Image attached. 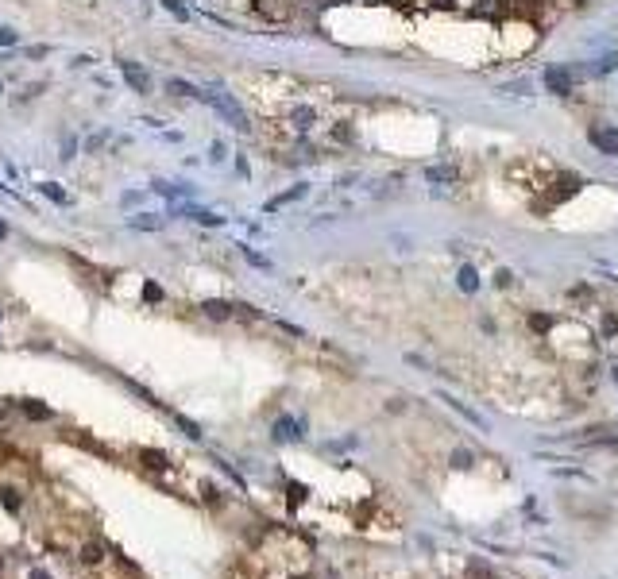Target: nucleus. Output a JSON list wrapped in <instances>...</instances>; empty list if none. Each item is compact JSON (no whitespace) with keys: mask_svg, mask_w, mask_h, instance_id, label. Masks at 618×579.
<instances>
[{"mask_svg":"<svg viewBox=\"0 0 618 579\" xmlns=\"http://www.w3.org/2000/svg\"><path fill=\"white\" fill-rule=\"evenodd\" d=\"M197 101H205V105H213L217 112H221V116L228 120V124H232L236 131H251V124H247V112H244V108H240V105H236V101H232V96H228V93H201V96H197Z\"/></svg>","mask_w":618,"mask_h":579,"instance_id":"obj_1","label":"nucleus"},{"mask_svg":"<svg viewBox=\"0 0 618 579\" xmlns=\"http://www.w3.org/2000/svg\"><path fill=\"white\" fill-rule=\"evenodd\" d=\"M256 12L271 23H286L294 16V0H256Z\"/></svg>","mask_w":618,"mask_h":579,"instance_id":"obj_2","label":"nucleus"},{"mask_svg":"<svg viewBox=\"0 0 618 579\" xmlns=\"http://www.w3.org/2000/svg\"><path fill=\"white\" fill-rule=\"evenodd\" d=\"M120 74H124V81H128L139 96H151V74L139 62H120Z\"/></svg>","mask_w":618,"mask_h":579,"instance_id":"obj_3","label":"nucleus"},{"mask_svg":"<svg viewBox=\"0 0 618 579\" xmlns=\"http://www.w3.org/2000/svg\"><path fill=\"white\" fill-rule=\"evenodd\" d=\"M587 140H591V147L603 151V155H618V128H603V124H595V128L587 131Z\"/></svg>","mask_w":618,"mask_h":579,"instance_id":"obj_4","label":"nucleus"},{"mask_svg":"<svg viewBox=\"0 0 618 579\" xmlns=\"http://www.w3.org/2000/svg\"><path fill=\"white\" fill-rule=\"evenodd\" d=\"M545 89L556 93V96H568L572 93V74H568L565 66H549V70H545Z\"/></svg>","mask_w":618,"mask_h":579,"instance_id":"obj_5","label":"nucleus"},{"mask_svg":"<svg viewBox=\"0 0 618 579\" xmlns=\"http://www.w3.org/2000/svg\"><path fill=\"white\" fill-rule=\"evenodd\" d=\"M201 309H205V317H213V321H228V317H236L232 301H205Z\"/></svg>","mask_w":618,"mask_h":579,"instance_id":"obj_6","label":"nucleus"},{"mask_svg":"<svg viewBox=\"0 0 618 579\" xmlns=\"http://www.w3.org/2000/svg\"><path fill=\"white\" fill-rule=\"evenodd\" d=\"M425 178H429V182H445V185H452V182H456V166H429Z\"/></svg>","mask_w":618,"mask_h":579,"instance_id":"obj_7","label":"nucleus"},{"mask_svg":"<svg viewBox=\"0 0 618 579\" xmlns=\"http://www.w3.org/2000/svg\"><path fill=\"white\" fill-rule=\"evenodd\" d=\"M23 413H27V417H35V421H47V417H51V406H43V402L27 398V402H23Z\"/></svg>","mask_w":618,"mask_h":579,"instance_id":"obj_8","label":"nucleus"},{"mask_svg":"<svg viewBox=\"0 0 618 579\" xmlns=\"http://www.w3.org/2000/svg\"><path fill=\"white\" fill-rule=\"evenodd\" d=\"M290 124H294L298 131H306L309 124H313V108H306V105H301V108H294V112H290Z\"/></svg>","mask_w":618,"mask_h":579,"instance_id":"obj_9","label":"nucleus"},{"mask_svg":"<svg viewBox=\"0 0 618 579\" xmlns=\"http://www.w3.org/2000/svg\"><path fill=\"white\" fill-rule=\"evenodd\" d=\"M166 89H171L174 96H201V89H193L190 81H178V77H171V81H166Z\"/></svg>","mask_w":618,"mask_h":579,"instance_id":"obj_10","label":"nucleus"},{"mask_svg":"<svg viewBox=\"0 0 618 579\" xmlns=\"http://www.w3.org/2000/svg\"><path fill=\"white\" fill-rule=\"evenodd\" d=\"M139 460L147 463V467H155V472H162V467H166V456H162V452H151V448L139 452Z\"/></svg>","mask_w":618,"mask_h":579,"instance_id":"obj_11","label":"nucleus"},{"mask_svg":"<svg viewBox=\"0 0 618 579\" xmlns=\"http://www.w3.org/2000/svg\"><path fill=\"white\" fill-rule=\"evenodd\" d=\"M294 429H298V425H294V421H290V417H282V421H278V425H275V437H278V440H294V437H298V433H294Z\"/></svg>","mask_w":618,"mask_h":579,"instance_id":"obj_12","label":"nucleus"},{"mask_svg":"<svg viewBox=\"0 0 618 579\" xmlns=\"http://www.w3.org/2000/svg\"><path fill=\"white\" fill-rule=\"evenodd\" d=\"M475 286H480V279H475V270H471V267H460V290H468V294H471V290H475Z\"/></svg>","mask_w":618,"mask_h":579,"instance_id":"obj_13","label":"nucleus"},{"mask_svg":"<svg viewBox=\"0 0 618 579\" xmlns=\"http://www.w3.org/2000/svg\"><path fill=\"white\" fill-rule=\"evenodd\" d=\"M82 560H86V564H101V560H105V548H101V545H86V548H82Z\"/></svg>","mask_w":618,"mask_h":579,"instance_id":"obj_14","label":"nucleus"},{"mask_svg":"<svg viewBox=\"0 0 618 579\" xmlns=\"http://www.w3.org/2000/svg\"><path fill=\"white\" fill-rule=\"evenodd\" d=\"M301 193H306V185H294V190H290V193H282V197H275V201L267 205V209H278V205H286V201H298Z\"/></svg>","mask_w":618,"mask_h":579,"instance_id":"obj_15","label":"nucleus"},{"mask_svg":"<svg viewBox=\"0 0 618 579\" xmlns=\"http://www.w3.org/2000/svg\"><path fill=\"white\" fill-rule=\"evenodd\" d=\"M0 502L8 506V510H20V494H16V491H8V487H4V491H0Z\"/></svg>","mask_w":618,"mask_h":579,"instance_id":"obj_16","label":"nucleus"},{"mask_svg":"<svg viewBox=\"0 0 618 579\" xmlns=\"http://www.w3.org/2000/svg\"><path fill=\"white\" fill-rule=\"evenodd\" d=\"M43 193H47V197H51V201H58V205H62V201H66V193H62V190H58V185H51V182H47V185H43Z\"/></svg>","mask_w":618,"mask_h":579,"instance_id":"obj_17","label":"nucleus"},{"mask_svg":"<svg viewBox=\"0 0 618 579\" xmlns=\"http://www.w3.org/2000/svg\"><path fill=\"white\" fill-rule=\"evenodd\" d=\"M178 425H182V429H186V437H193V440L201 437V429H197V425H193V421H186V417H178Z\"/></svg>","mask_w":618,"mask_h":579,"instance_id":"obj_18","label":"nucleus"},{"mask_svg":"<svg viewBox=\"0 0 618 579\" xmlns=\"http://www.w3.org/2000/svg\"><path fill=\"white\" fill-rule=\"evenodd\" d=\"M132 224H136V228H147V232H151V228H159V220H147V216H132Z\"/></svg>","mask_w":618,"mask_h":579,"instance_id":"obj_19","label":"nucleus"},{"mask_svg":"<svg viewBox=\"0 0 618 579\" xmlns=\"http://www.w3.org/2000/svg\"><path fill=\"white\" fill-rule=\"evenodd\" d=\"M452 463H456V467H471V456H468V452H456V456H452Z\"/></svg>","mask_w":618,"mask_h":579,"instance_id":"obj_20","label":"nucleus"},{"mask_svg":"<svg viewBox=\"0 0 618 579\" xmlns=\"http://www.w3.org/2000/svg\"><path fill=\"white\" fill-rule=\"evenodd\" d=\"M0 43H16V31H0Z\"/></svg>","mask_w":618,"mask_h":579,"instance_id":"obj_21","label":"nucleus"},{"mask_svg":"<svg viewBox=\"0 0 618 579\" xmlns=\"http://www.w3.org/2000/svg\"><path fill=\"white\" fill-rule=\"evenodd\" d=\"M313 4H348V0H313Z\"/></svg>","mask_w":618,"mask_h":579,"instance_id":"obj_22","label":"nucleus"},{"mask_svg":"<svg viewBox=\"0 0 618 579\" xmlns=\"http://www.w3.org/2000/svg\"><path fill=\"white\" fill-rule=\"evenodd\" d=\"M32 579H51V576H47V571H32Z\"/></svg>","mask_w":618,"mask_h":579,"instance_id":"obj_23","label":"nucleus"},{"mask_svg":"<svg viewBox=\"0 0 618 579\" xmlns=\"http://www.w3.org/2000/svg\"><path fill=\"white\" fill-rule=\"evenodd\" d=\"M4 236H8V228H4V224H0V240H4Z\"/></svg>","mask_w":618,"mask_h":579,"instance_id":"obj_24","label":"nucleus"},{"mask_svg":"<svg viewBox=\"0 0 618 579\" xmlns=\"http://www.w3.org/2000/svg\"><path fill=\"white\" fill-rule=\"evenodd\" d=\"M576 4H587V0H576Z\"/></svg>","mask_w":618,"mask_h":579,"instance_id":"obj_25","label":"nucleus"}]
</instances>
